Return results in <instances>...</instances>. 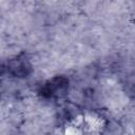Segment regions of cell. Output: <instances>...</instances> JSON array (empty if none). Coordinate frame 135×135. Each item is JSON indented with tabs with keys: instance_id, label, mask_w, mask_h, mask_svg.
Wrapping results in <instances>:
<instances>
[{
	"instance_id": "cell-1",
	"label": "cell",
	"mask_w": 135,
	"mask_h": 135,
	"mask_svg": "<svg viewBox=\"0 0 135 135\" xmlns=\"http://www.w3.org/2000/svg\"><path fill=\"white\" fill-rule=\"evenodd\" d=\"M69 90V79L63 76H56L45 81L39 90L43 99H58L63 97Z\"/></svg>"
},
{
	"instance_id": "cell-2",
	"label": "cell",
	"mask_w": 135,
	"mask_h": 135,
	"mask_svg": "<svg viewBox=\"0 0 135 135\" xmlns=\"http://www.w3.org/2000/svg\"><path fill=\"white\" fill-rule=\"evenodd\" d=\"M7 72L18 78H24L27 77L32 72V64L30 60L25 56H17L7 62Z\"/></svg>"
}]
</instances>
